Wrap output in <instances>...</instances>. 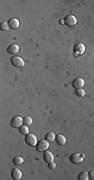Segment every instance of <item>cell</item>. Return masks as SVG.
<instances>
[{
    "label": "cell",
    "mask_w": 94,
    "mask_h": 180,
    "mask_svg": "<svg viewBox=\"0 0 94 180\" xmlns=\"http://www.w3.org/2000/svg\"><path fill=\"white\" fill-rule=\"evenodd\" d=\"M25 142H26V144L29 145V146H31V147L36 146L38 143L37 137H36L34 134H32V133H28L25 137Z\"/></svg>",
    "instance_id": "obj_1"
},
{
    "label": "cell",
    "mask_w": 94,
    "mask_h": 180,
    "mask_svg": "<svg viewBox=\"0 0 94 180\" xmlns=\"http://www.w3.org/2000/svg\"><path fill=\"white\" fill-rule=\"evenodd\" d=\"M83 159H84V154H82V153L76 152V153H73L70 156V161L73 164H80L83 161Z\"/></svg>",
    "instance_id": "obj_2"
},
{
    "label": "cell",
    "mask_w": 94,
    "mask_h": 180,
    "mask_svg": "<svg viewBox=\"0 0 94 180\" xmlns=\"http://www.w3.org/2000/svg\"><path fill=\"white\" fill-rule=\"evenodd\" d=\"M49 147V142L46 140V139H43V140L38 141L37 145H36V150L38 152H44L48 149Z\"/></svg>",
    "instance_id": "obj_3"
},
{
    "label": "cell",
    "mask_w": 94,
    "mask_h": 180,
    "mask_svg": "<svg viewBox=\"0 0 94 180\" xmlns=\"http://www.w3.org/2000/svg\"><path fill=\"white\" fill-rule=\"evenodd\" d=\"M11 64L14 66V67L20 68V67H23L24 66V61L21 57H19V56H13V57L11 58Z\"/></svg>",
    "instance_id": "obj_4"
},
{
    "label": "cell",
    "mask_w": 94,
    "mask_h": 180,
    "mask_svg": "<svg viewBox=\"0 0 94 180\" xmlns=\"http://www.w3.org/2000/svg\"><path fill=\"white\" fill-rule=\"evenodd\" d=\"M77 22V19L76 17H75L74 15H71V14H69V15H67L66 17L64 18V23L66 26H69V27H72V26H74L75 24H76Z\"/></svg>",
    "instance_id": "obj_5"
},
{
    "label": "cell",
    "mask_w": 94,
    "mask_h": 180,
    "mask_svg": "<svg viewBox=\"0 0 94 180\" xmlns=\"http://www.w3.org/2000/svg\"><path fill=\"white\" fill-rule=\"evenodd\" d=\"M10 124L13 128H19L20 126H22L23 124V119L20 116H14L13 118L10 121Z\"/></svg>",
    "instance_id": "obj_6"
},
{
    "label": "cell",
    "mask_w": 94,
    "mask_h": 180,
    "mask_svg": "<svg viewBox=\"0 0 94 180\" xmlns=\"http://www.w3.org/2000/svg\"><path fill=\"white\" fill-rule=\"evenodd\" d=\"M73 51H74L75 55H82L85 52V46L82 43H76L73 47Z\"/></svg>",
    "instance_id": "obj_7"
},
{
    "label": "cell",
    "mask_w": 94,
    "mask_h": 180,
    "mask_svg": "<svg viewBox=\"0 0 94 180\" xmlns=\"http://www.w3.org/2000/svg\"><path fill=\"white\" fill-rule=\"evenodd\" d=\"M72 86L75 89H79V88H82L84 86V80L82 78H76V79L73 80Z\"/></svg>",
    "instance_id": "obj_8"
},
{
    "label": "cell",
    "mask_w": 94,
    "mask_h": 180,
    "mask_svg": "<svg viewBox=\"0 0 94 180\" xmlns=\"http://www.w3.org/2000/svg\"><path fill=\"white\" fill-rule=\"evenodd\" d=\"M11 177L14 180H19L22 178V172L18 168H13L11 171Z\"/></svg>",
    "instance_id": "obj_9"
},
{
    "label": "cell",
    "mask_w": 94,
    "mask_h": 180,
    "mask_svg": "<svg viewBox=\"0 0 94 180\" xmlns=\"http://www.w3.org/2000/svg\"><path fill=\"white\" fill-rule=\"evenodd\" d=\"M43 159L47 163L53 162V161H54V155H53L50 151L46 150V151H44V153H43Z\"/></svg>",
    "instance_id": "obj_10"
},
{
    "label": "cell",
    "mask_w": 94,
    "mask_h": 180,
    "mask_svg": "<svg viewBox=\"0 0 94 180\" xmlns=\"http://www.w3.org/2000/svg\"><path fill=\"white\" fill-rule=\"evenodd\" d=\"M8 25L11 29H17L19 27V21H18L17 18L13 17V18H10L9 21H8Z\"/></svg>",
    "instance_id": "obj_11"
},
{
    "label": "cell",
    "mask_w": 94,
    "mask_h": 180,
    "mask_svg": "<svg viewBox=\"0 0 94 180\" xmlns=\"http://www.w3.org/2000/svg\"><path fill=\"white\" fill-rule=\"evenodd\" d=\"M20 50L19 46L17 45V44H11V45L9 46V47L7 48V53L9 54H16L18 53Z\"/></svg>",
    "instance_id": "obj_12"
},
{
    "label": "cell",
    "mask_w": 94,
    "mask_h": 180,
    "mask_svg": "<svg viewBox=\"0 0 94 180\" xmlns=\"http://www.w3.org/2000/svg\"><path fill=\"white\" fill-rule=\"evenodd\" d=\"M55 141H56V143L58 145H64L65 143H66V138H65L63 135L58 134V135H56V137H55Z\"/></svg>",
    "instance_id": "obj_13"
},
{
    "label": "cell",
    "mask_w": 94,
    "mask_h": 180,
    "mask_svg": "<svg viewBox=\"0 0 94 180\" xmlns=\"http://www.w3.org/2000/svg\"><path fill=\"white\" fill-rule=\"evenodd\" d=\"M19 132L21 133L22 135H27L29 133V129H28L27 125H22V126L19 127Z\"/></svg>",
    "instance_id": "obj_14"
},
{
    "label": "cell",
    "mask_w": 94,
    "mask_h": 180,
    "mask_svg": "<svg viewBox=\"0 0 94 180\" xmlns=\"http://www.w3.org/2000/svg\"><path fill=\"white\" fill-rule=\"evenodd\" d=\"M55 137H56V135H55L53 132H49L45 135V139L48 141V142H52V141H54Z\"/></svg>",
    "instance_id": "obj_15"
},
{
    "label": "cell",
    "mask_w": 94,
    "mask_h": 180,
    "mask_svg": "<svg viewBox=\"0 0 94 180\" xmlns=\"http://www.w3.org/2000/svg\"><path fill=\"white\" fill-rule=\"evenodd\" d=\"M13 163L15 165H21L23 163V158L20 156H16L13 158Z\"/></svg>",
    "instance_id": "obj_16"
},
{
    "label": "cell",
    "mask_w": 94,
    "mask_h": 180,
    "mask_svg": "<svg viewBox=\"0 0 94 180\" xmlns=\"http://www.w3.org/2000/svg\"><path fill=\"white\" fill-rule=\"evenodd\" d=\"M23 124L24 125H27V126H29V125L32 124V118L30 116H25L23 118Z\"/></svg>",
    "instance_id": "obj_17"
},
{
    "label": "cell",
    "mask_w": 94,
    "mask_h": 180,
    "mask_svg": "<svg viewBox=\"0 0 94 180\" xmlns=\"http://www.w3.org/2000/svg\"><path fill=\"white\" fill-rule=\"evenodd\" d=\"M9 25H8V22H1V24H0V30H2V31H7L8 29H9Z\"/></svg>",
    "instance_id": "obj_18"
},
{
    "label": "cell",
    "mask_w": 94,
    "mask_h": 180,
    "mask_svg": "<svg viewBox=\"0 0 94 180\" xmlns=\"http://www.w3.org/2000/svg\"><path fill=\"white\" fill-rule=\"evenodd\" d=\"M78 179L79 180H87V179H89L88 173H87V172H81L80 174L78 175Z\"/></svg>",
    "instance_id": "obj_19"
},
{
    "label": "cell",
    "mask_w": 94,
    "mask_h": 180,
    "mask_svg": "<svg viewBox=\"0 0 94 180\" xmlns=\"http://www.w3.org/2000/svg\"><path fill=\"white\" fill-rule=\"evenodd\" d=\"M75 94H76L78 97H83V96H85V91L83 90L82 88H79V89L75 90Z\"/></svg>",
    "instance_id": "obj_20"
},
{
    "label": "cell",
    "mask_w": 94,
    "mask_h": 180,
    "mask_svg": "<svg viewBox=\"0 0 94 180\" xmlns=\"http://www.w3.org/2000/svg\"><path fill=\"white\" fill-rule=\"evenodd\" d=\"M55 167H56V164L54 163V161H53V162L48 163V168L49 169H55Z\"/></svg>",
    "instance_id": "obj_21"
},
{
    "label": "cell",
    "mask_w": 94,
    "mask_h": 180,
    "mask_svg": "<svg viewBox=\"0 0 94 180\" xmlns=\"http://www.w3.org/2000/svg\"><path fill=\"white\" fill-rule=\"evenodd\" d=\"M88 176L89 179H94V170H90L88 172Z\"/></svg>",
    "instance_id": "obj_22"
}]
</instances>
